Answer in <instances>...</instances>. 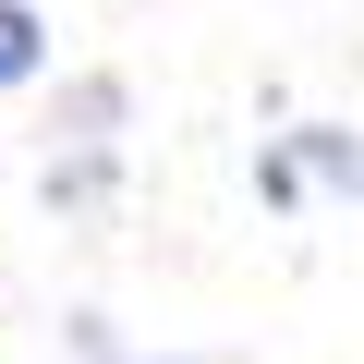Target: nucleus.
Listing matches in <instances>:
<instances>
[{
  "mask_svg": "<svg viewBox=\"0 0 364 364\" xmlns=\"http://www.w3.org/2000/svg\"><path fill=\"white\" fill-rule=\"evenodd\" d=\"M37 61H49V25L25 13V0H0V85H25Z\"/></svg>",
  "mask_w": 364,
  "mask_h": 364,
  "instance_id": "1",
  "label": "nucleus"
},
{
  "mask_svg": "<svg viewBox=\"0 0 364 364\" xmlns=\"http://www.w3.org/2000/svg\"><path fill=\"white\" fill-rule=\"evenodd\" d=\"M291 170H328L340 195H364V134H304V158Z\"/></svg>",
  "mask_w": 364,
  "mask_h": 364,
  "instance_id": "2",
  "label": "nucleus"
}]
</instances>
